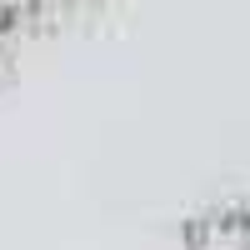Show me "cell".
<instances>
[{
  "label": "cell",
  "instance_id": "3957f363",
  "mask_svg": "<svg viewBox=\"0 0 250 250\" xmlns=\"http://www.w3.org/2000/svg\"><path fill=\"white\" fill-rule=\"evenodd\" d=\"M60 5H95V0H60Z\"/></svg>",
  "mask_w": 250,
  "mask_h": 250
},
{
  "label": "cell",
  "instance_id": "6da1fadb",
  "mask_svg": "<svg viewBox=\"0 0 250 250\" xmlns=\"http://www.w3.org/2000/svg\"><path fill=\"white\" fill-rule=\"evenodd\" d=\"M180 250H250V200L220 195L180 220Z\"/></svg>",
  "mask_w": 250,
  "mask_h": 250
},
{
  "label": "cell",
  "instance_id": "7a4b0ae2",
  "mask_svg": "<svg viewBox=\"0 0 250 250\" xmlns=\"http://www.w3.org/2000/svg\"><path fill=\"white\" fill-rule=\"evenodd\" d=\"M15 30H0V85H5V75H10V60H15Z\"/></svg>",
  "mask_w": 250,
  "mask_h": 250
}]
</instances>
